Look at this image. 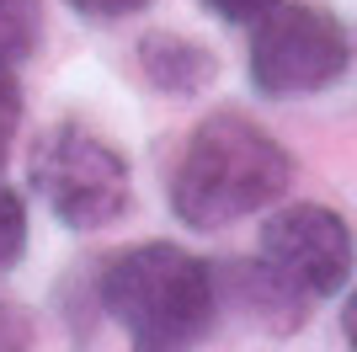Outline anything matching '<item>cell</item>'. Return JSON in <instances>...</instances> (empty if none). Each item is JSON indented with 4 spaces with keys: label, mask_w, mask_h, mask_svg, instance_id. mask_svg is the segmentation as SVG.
<instances>
[{
    "label": "cell",
    "mask_w": 357,
    "mask_h": 352,
    "mask_svg": "<svg viewBox=\"0 0 357 352\" xmlns=\"http://www.w3.org/2000/svg\"><path fill=\"white\" fill-rule=\"evenodd\" d=\"M96 305L123 325L128 352H197L219 321V283L187 246L144 240L102 262Z\"/></svg>",
    "instance_id": "1"
},
{
    "label": "cell",
    "mask_w": 357,
    "mask_h": 352,
    "mask_svg": "<svg viewBox=\"0 0 357 352\" xmlns=\"http://www.w3.org/2000/svg\"><path fill=\"white\" fill-rule=\"evenodd\" d=\"M288 176L294 161L261 123L245 112H213L181 145V161L171 171V214L187 230H224L278 203Z\"/></svg>",
    "instance_id": "2"
},
{
    "label": "cell",
    "mask_w": 357,
    "mask_h": 352,
    "mask_svg": "<svg viewBox=\"0 0 357 352\" xmlns=\"http://www.w3.org/2000/svg\"><path fill=\"white\" fill-rule=\"evenodd\" d=\"M27 176L64 230H102V224L123 219L134 198L128 155L96 129H86L80 117H59L38 133Z\"/></svg>",
    "instance_id": "3"
},
{
    "label": "cell",
    "mask_w": 357,
    "mask_h": 352,
    "mask_svg": "<svg viewBox=\"0 0 357 352\" xmlns=\"http://www.w3.org/2000/svg\"><path fill=\"white\" fill-rule=\"evenodd\" d=\"M352 64V38L326 6L278 0L251 22L245 75L261 96H314L336 86Z\"/></svg>",
    "instance_id": "4"
},
{
    "label": "cell",
    "mask_w": 357,
    "mask_h": 352,
    "mask_svg": "<svg viewBox=\"0 0 357 352\" xmlns=\"http://www.w3.org/2000/svg\"><path fill=\"white\" fill-rule=\"evenodd\" d=\"M256 262L272 278H283L298 299L314 305V299H331L347 288V278L357 272V240L342 214H331L320 203H294L267 219Z\"/></svg>",
    "instance_id": "5"
},
{
    "label": "cell",
    "mask_w": 357,
    "mask_h": 352,
    "mask_svg": "<svg viewBox=\"0 0 357 352\" xmlns=\"http://www.w3.org/2000/svg\"><path fill=\"white\" fill-rule=\"evenodd\" d=\"M213 283H219V299L245 309V321H256L261 331H272V337H288V331H298V325L310 321V315H304L310 299H298V293L288 288L283 278H272L261 262H229V267L213 272Z\"/></svg>",
    "instance_id": "6"
},
{
    "label": "cell",
    "mask_w": 357,
    "mask_h": 352,
    "mask_svg": "<svg viewBox=\"0 0 357 352\" xmlns=\"http://www.w3.org/2000/svg\"><path fill=\"white\" fill-rule=\"evenodd\" d=\"M134 59H139V70H144V80L155 91H165V96H197L219 75V59L203 43L181 38V32H160V27L139 38Z\"/></svg>",
    "instance_id": "7"
},
{
    "label": "cell",
    "mask_w": 357,
    "mask_h": 352,
    "mask_svg": "<svg viewBox=\"0 0 357 352\" xmlns=\"http://www.w3.org/2000/svg\"><path fill=\"white\" fill-rule=\"evenodd\" d=\"M43 48V6L38 0H0V70L27 64Z\"/></svg>",
    "instance_id": "8"
},
{
    "label": "cell",
    "mask_w": 357,
    "mask_h": 352,
    "mask_svg": "<svg viewBox=\"0 0 357 352\" xmlns=\"http://www.w3.org/2000/svg\"><path fill=\"white\" fill-rule=\"evenodd\" d=\"M27 251V203L16 187H0V272H11Z\"/></svg>",
    "instance_id": "9"
},
{
    "label": "cell",
    "mask_w": 357,
    "mask_h": 352,
    "mask_svg": "<svg viewBox=\"0 0 357 352\" xmlns=\"http://www.w3.org/2000/svg\"><path fill=\"white\" fill-rule=\"evenodd\" d=\"M32 342H38V315L22 299L0 293V352H32Z\"/></svg>",
    "instance_id": "10"
},
{
    "label": "cell",
    "mask_w": 357,
    "mask_h": 352,
    "mask_svg": "<svg viewBox=\"0 0 357 352\" xmlns=\"http://www.w3.org/2000/svg\"><path fill=\"white\" fill-rule=\"evenodd\" d=\"M16 123H22V91H16L11 70H0V166H6V155H11Z\"/></svg>",
    "instance_id": "11"
},
{
    "label": "cell",
    "mask_w": 357,
    "mask_h": 352,
    "mask_svg": "<svg viewBox=\"0 0 357 352\" xmlns=\"http://www.w3.org/2000/svg\"><path fill=\"white\" fill-rule=\"evenodd\" d=\"M208 16H219V22H235V27H245V22H256L261 11H272L278 0H197Z\"/></svg>",
    "instance_id": "12"
},
{
    "label": "cell",
    "mask_w": 357,
    "mask_h": 352,
    "mask_svg": "<svg viewBox=\"0 0 357 352\" xmlns=\"http://www.w3.org/2000/svg\"><path fill=\"white\" fill-rule=\"evenodd\" d=\"M70 11H80L86 22H118V16H134L144 11L149 0H64Z\"/></svg>",
    "instance_id": "13"
},
{
    "label": "cell",
    "mask_w": 357,
    "mask_h": 352,
    "mask_svg": "<svg viewBox=\"0 0 357 352\" xmlns=\"http://www.w3.org/2000/svg\"><path fill=\"white\" fill-rule=\"evenodd\" d=\"M342 337H347V347L357 352V288L347 293V309H342Z\"/></svg>",
    "instance_id": "14"
}]
</instances>
